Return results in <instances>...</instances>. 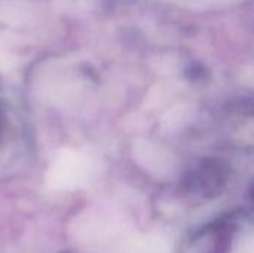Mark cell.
<instances>
[{"label":"cell","mask_w":254,"mask_h":253,"mask_svg":"<svg viewBox=\"0 0 254 253\" xmlns=\"http://www.w3.org/2000/svg\"><path fill=\"white\" fill-rule=\"evenodd\" d=\"M30 152V133L22 115L0 95V177L18 171Z\"/></svg>","instance_id":"6da1fadb"},{"label":"cell","mask_w":254,"mask_h":253,"mask_svg":"<svg viewBox=\"0 0 254 253\" xmlns=\"http://www.w3.org/2000/svg\"><path fill=\"white\" fill-rule=\"evenodd\" d=\"M228 182V167L216 160H207L192 169L186 177V188L190 194L211 198L220 194Z\"/></svg>","instance_id":"7a4b0ae2"},{"label":"cell","mask_w":254,"mask_h":253,"mask_svg":"<svg viewBox=\"0 0 254 253\" xmlns=\"http://www.w3.org/2000/svg\"><path fill=\"white\" fill-rule=\"evenodd\" d=\"M231 140L241 148H254V98L235 104L226 118Z\"/></svg>","instance_id":"3957f363"}]
</instances>
